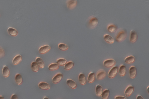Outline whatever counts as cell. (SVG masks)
I'll return each mask as SVG.
<instances>
[{"label":"cell","instance_id":"6da1fadb","mask_svg":"<svg viewBox=\"0 0 149 99\" xmlns=\"http://www.w3.org/2000/svg\"><path fill=\"white\" fill-rule=\"evenodd\" d=\"M127 33L125 30H122L118 33L116 38V40L118 42H121L127 38Z\"/></svg>","mask_w":149,"mask_h":99},{"label":"cell","instance_id":"7a4b0ae2","mask_svg":"<svg viewBox=\"0 0 149 99\" xmlns=\"http://www.w3.org/2000/svg\"><path fill=\"white\" fill-rule=\"evenodd\" d=\"M119 69L117 66H114L109 71L108 76L110 78H113L115 77L118 72Z\"/></svg>","mask_w":149,"mask_h":99},{"label":"cell","instance_id":"3957f363","mask_svg":"<svg viewBox=\"0 0 149 99\" xmlns=\"http://www.w3.org/2000/svg\"><path fill=\"white\" fill-rule=\"evenodd\" d=\"M98 20L96 17H93L89 20L88 25L90 28H94L96 27L98 23Z\"/></svg>","mask_w":149,"mask_h":99},{"label":"cell","instance_id":"277c9868","mask_svg":"<svg viewBox=\"0 0 149 99\" xmlns=\"http://www.w3.org/2000/svg\"><path fill=\"white\" fill-rule=\"evenodd\" d=\"M116 64V62L115 60L112 59L106 60L103 63L104 66L107 68H110L113 67Z\"/></svg>","mask_w":149,"mask_h":99},{"label":"cell","instance_id":"5b68a950","mask_svg":"<svg viewBox=\"0 0 149 99\" xmlns=\"http://www.w3.org/2000/svg\"><path fill=\"white\" fill-rule=\"evenodd\" d=\"M137 74V70L135 66H132L129 70V74L130 78L133 79L135 78Z\"/></svg>","mask_w":149,"mask_h":99},{"label":"cell","instance_id":"8992f818","mask_svg":"<svg viewBox=\"0 0 149 99\" xmlns=\"http://www.w3.org/2000/svg\"><path fill=\"white\" fill-rule=\"evenodd\" d=\"M138 39V35L137 33L134 30H132L130 31V41L132 43H135Z\"/></svg>","mask_w":149,"mask_h":99},{"label":"cell","instance_id":"52a82bcc","mask_svg":"<svg viewBox=\"0 0 149 99\" xmlns=\"http://www.w3.org/2000/svg\"><path fill=\"white\" fill-rule=\"evenodd\" d=\"M63 75L61 73H60L56 74L53 77L52 79V82L54 84H57L59 83L62 79Z\"/></svg>","mask_w":149,"mask_h":99},{"label":"cell","instance_id":"ba28073f","mask_svg":"<svg viewBox=\"0 0 149 99\" xmlns=\"http://www.w3.org/2000/svg\"><path fill=\"white\" fill-rule=\"evenodd\" d=\"M77 5V1L76 0H70L67 1V5L69 9L71 10L76 7Z\"/></svg>","mask_w":149,"mask_h":99},{"label":"cell","instance_id":"9c48e42d","mask_svg":"<svg viewBox=\"0 0 149 99\" xmlns=\"http://www.w3.org/2000/svg\"><path fill=\"white\" fill-rule=\"evenodd\" d=\"M38 87L41 90H48L51 88V86L49 84L44 82H41L38 84Z\"/></svg>","mask_w":149,"mask_h":99},{"label":"cell","instance_id":"30bf717a","mask_svg":"<svg viewBox=\"0 0 149 99\" xmlns=\"http://www.w3.org/2000/svg\"><path fill=\"white\" fill-rule=\"evenodd\" d=\"M51 47L48 45H46L40 47L38 51L40 54H44L48 52L51 50Z\"/></svg>","mask_w":149,"mask_h":99},{"label":"cell","instance_id":"8fae6325","mask_svg":"<svg viewBox=\"0 0 149 99\" xmlns=\"http://www.w3.org/2000/svg\"><path fill=\"white\" fill-rule=\"evenodd\" d=\"M134 90V86L130 85L127 87L124 92V94L127 97H129L132 94Z\"/></svg>","mask_w":149,"mask_h":99},{"label":"cell","instance_id":"7c38bea8","mask_svg":"<svg viewBox=\"0 0 149 99\" xmlns=\"http://www.w3.org/2000/svg\"><path fill=\"white\" fill-rule=\"evenodd\" d=\"M78 80L80 84L82 85H84L86 84L87 78L83 73H80L79 75Z\"/></svg>","mask_w":149,"mask_h":99},{"label":"cell","instance_id":"4fadbf2b","mask_svg":"<svg viewBox=\"0 0 149 99\" xmlns=\"http://www.w3.org/2000/svg\"><path fill=\"white\" fill-rule=\"evenodd\" d=\"M22 56L20 54L17 55L15 57L13 60L12 63L14 65H16L19 64L22 61Z\"/></svg>","mask_w":149,"mask_h":99},{"label":"cell","instance_id":"5bb4252c","mask_svg":"<svg viewBox=\"0 0 149 99\" xmlns=\"http://www.w3.org/2000/svg\"><path fill=\"white\" fill-rule=\"evenodd\" d=\"M106 76V73L104 70H101L98 72L96 76L97 79L101 80L104 79Z\"/></svg>","mask_w":149,"mask_h":99},{"label":"cell","instance_id":"9a60e30c","mask_svg":"<svg viewBox=\"0 0 149 99\" xmlns=\"http://www.w3.org/2000/svg\"><path fill=\"white\" fill-rule=\"evenodd\" d=\"M66 82L68 85L72 89H75L77 87L76 83L72 80L69 79L67 80Z\"/></svg>","mask_w":149,"mask_h":99},{"label":"cell","instance_id":"2e32d148","mask_svg":"<svg viewBox=\"0 0 149 99\" xmlns=\"http://www.w3.org/2000/svg\"><path fill=\"white\" fill-rule=\"evenodd\" d=\"M127 72V68L126 66L124 64H122L119 69V74L121 77L124 76L125 75Z\"/></svg>","mask_w":149,"mask_h":99},{"label":"cell","instance_id":"e0dca14e","mask_svg":"<svg viewBox=\"0 0 149 99\" xmlns=\"http://www.w3.org/2000/svg\"><path fill=\"white\" fill-rule=\"evenodd\" d=\"M15 80L16 83L18 85H21L23 82V79L22 75L19 74H17L16 75Z\"/></svg>","mask_w":149,"mask_h":99},{"label":"cell","instance_id":"ac0fdd59","mask_svg":"<svg viewBox=\"0 0 149 99\" xmlns=\"http://www.w3.org/2000/svg\"><path fill=\"white\" fill-rule=\"evenodd\" d=\"M104 91L102 87L99 85H97L96 88V94L97 96L98 97L101 96Z\"/></svg>","mask_w":149,"mask_h":99},{"label":"cell","instance_id":"d6986e66","mask_svg":"<svg viewBox=\"0 0 149 99\" xmlns=\"http://www.w3.org/2000/svg\"><path fill=\"white\" fill-rule=\"evenodd\" d=\"M8 32L11 36L15 37L18 35V32L17 30L14 28H9L8 29Z\"/></svg>","mask_w":149,"mask_h":99},{"label":"cell","instance_id":"ffe728a7","mask_svg":"<svg viewBox=\"0 0 149 99\" xmlns=\"http://www.w3.org/2000/svg\"><path fill=\"white\" fill-rule=\"evenodd\" d=\"M104 38L106 42L110 44L113 43L114 42L113 38L108 34H106L104 36Z\"/></svg>","mask_w":149,"mask_h":99},{"label":"cell","instance_id":"44dd1931","mask_svg":"<svg viewBox=\"0 0 149 99\" xmlns=\"http://www.w3.org/2000/svg\"><path fill=\"white\" fill-rule=\"evenodd\" d=\"M2 73L4 77L7 78L9 76L10 71L9 69L6 65H4L2 70Z\"/></svg>","mask_w":149,"mask_h":99},{"label":"cell","instance_id":"7402d4cb","mask_svg":"<svg viewBox=\"0 0 149 99\" xmlns=\"http://www.w3.org/2000/svg\"><path fill=\"white\" fill-rule=\"evenodd\" d=\"M36 62L38 66L41 68H43L45 66V64L42 59L39 57H37L36 58Z\"/></svg>","mask_w":149,"mask_h":99},{"label":"cell","instance_id":"603a6c76","mask_svg":"<svg viewBox=\"0 0 149 99\" xmlns=\"http://www.w3.org/2000/svg\"><path fill=\"white\" fill-rule=\"evenodd\" d=\"M95 78L96 75L95 73L93 72H91L89 74L87 78V81L89 83H92L95 81Z\"/></svg>","mask_w":149,"mask_h":99},{"label":"cell","instance_id":"cb8c5ba5","mask_svg":"<svg viewBox=\"0 0 149 99\" xmlns=\"http://www.w3.org/2000/svg\"><path fill=\"white\" fill-rule=\"evenodd\" d=\"M135 61V58L134 56H130L127 57L125 59V63L128 64H131L134 63Z\"/></svg>","mask_w":149,"mask_h":99},{"label":"cell","instance_id":"d4e9b609","mask_svg":"<svg viewBox=\"0 0 149 99\" xmlns=\"http://www.w3.org/2000/svg\"><path fill=\"white\" fill-rule=\"evenodd\" d=\"M74 66V63L73 61L68 62L64 65V68L66 70H69L71 69Z\"/></svg>","mask_w":149,"mask_h":99},{"label":"cell","instance_id":"484cf974","mask_svg":"<svg viewBox=\"0 0 149 99\" xmlns=\"http://www.w3.org/2000/svg\"><path fill=\"white\" fill-rule=\"evenodd\" d=\"M110 94V90L107 89L104 90L101 96L102 99H108Z\"/></svg>","mask_w":149,"mask_h":99},{"label":"cell","instance_id":"4316f807","mask_svg":"<svg viewBox=\"0 0 149 99\" xmlns=\"http://www.w3.org/2000/svg\"><path fill=\"white\" fill-rule=\"evenodd\" d=\"M31 68L32 71L34 72H37L39 71V67L36 62L34 61L31 63Z\"/></svg>","mask_w":149,"mask_h":99},{"label":"cell","instance_id":"83f0119b","mask_svg":"<svg viewBox=\"0 0 149 99\" xmlns=\"http://www.w3.org/2000/svg\"><path fill=\"white\" fill-rule=\"evenodd\" d=\"M59 66L57 63H52L50 64L48 67V69L50 71H54L58 69L59 68Z\"/></svg>","mask_w":149,"mask_h":99},{"label":"cell","instance_id":"f1b7e54d","mask_svg":"<svg viewBox=\"0 0 149 99\" xmlns=\"http://www.w3.org/2000/svg\"><path fill=\"white\" fill-rule=\"evenodd\" d=\"M117 30V27L114 24H110L107 27V30L110 33L115 32Z\"/></svg>","mask_w":149,"mask_h":99},{"label":"cell","instance_id":"f546056e","mask_svg":"<svg viewBox=\"0 0 149 99\" xmlns=\"http://www.w3.org/2000/svg\"><path fill=\"white\" fill-rule=\"evenodd\" d=\"M56 63L59 66H64L67 63V61L65 59L60 58L57 60Z\"/></svg>","mask_w":149,"mask_h":99},{"label":"cell","instance_id":"4dcf8cb0","mask_svg":"<svg viewBox=\"0 0 149 99\" xmlns=\"http://www.w3.org/2000/svg\"><path fill=\"white\" fill-rule=\"evenodd\" d=\"M58 47L59 49L62 51H66L68 50L69 47L66 44L61 43L58 44Z\"/></svg>","mask_w":149,"mask_h":99},{"label":"cell","instance_id":"1f68e13d","mask_svg":"<svg viewBox=\"0 0 149 99\" xmlns=\"http://www.w3.org/2000/svg\"><path fill=\"white\" fill-rule=\"evenodd\" d=\"M5 55V50L2 47H0V58H2Z\"/></svg>","mask_w":149,"mask_h":99},{"label":"cell","instance_id":"d6a6232c","mask_svg":"<svg viewBox=\"0 0 149 99\" xmlns=\"http://www.w3.org/2000/svg\"><path fill=\"white\" fill-rule=\"evenodd\" d=\"M115 99H127L125 97L123 96H116Z\"/></svg>","mask_w":149,"mask_h":99},{"label":"cell","instance_id":"836d02e7","mask_svg":"<svg viewBox=\"0 0 149 99\" xmlns=\"http://www.w3.org/2000/svg\"><path fill=\"white\" fill-rule=\"evenodd\" d=\"M11 99H18V98L16 94H14L11 96Z\"/></svg>","mask_w":149,"mask_h":99},{"label":"cell","instance_id":"e575fe53","mask_svg":"<svg viewBox=\"0 0 149 99\" xmlns=\"http://www.w3.org/2000/svg\"><path fill=\"white\" fill-rule=\"evenodd\" d=\"M136 99H144L141 95H138L137 96Z\"/></svg>","mask_w":149,"mask_h":99},{"label":"cell","instance_id":"d590c367","mask_svg":"<svg viewBox=\"0 0 149 99\" xmlns=\"http://www.w3.org/2000/svg\"><path fill=\"white\" fill-rule=\"evenodd\" d=\"M0 99H5L3 96H0Z\"/></svg>","mask_w":149,"mask_h":99},{"label":"cell","instance_id":"8d00e7d4","mask_svg":"<svg viewBox=\"0 0 149 99\" xmlns=\"http://www.w3.org/2000/svg\"><path fill=\"white\" fill-rule=\"evenodd\" d=\"M147 91L148 92V93L149 94V86L147 87Z\"/></svg>","mask_w":149,"mask_h":99},{"label":"cell","instance_id":"74e56055","mask_svg":"<svg viewBox=\"0 0 149 99\" xmlns=\"http://www.w3.org/2000/svg\"><path fill=\"white\" fill-rule=\"evenodd\" d=\"M43 99H49L48 98L46 97H44Z\"/></svg>","mask_w":149,"mask_h":99},{"label":"cell","instance_id":"f35d334b","mask_svg":"<svg viewBox=\"0 0 149 99\" xmlns=\"http://www.w3.org/2000/svg\"></svg>","mask_w":149,"mask_h":99}]
</instances>
